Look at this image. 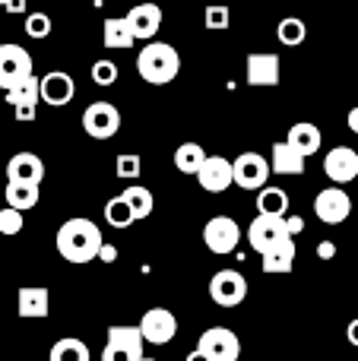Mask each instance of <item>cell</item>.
Wrapping results in <instances>:
<instances>
[{
	"instance_id": "obj_1",
	"label": "cell",
	"mask_w": 358,
	"mask_h": 361,
	"mask_svg": "<svg viewBox=\"0 0 358 361\" xmlns=\"http://www.w3.org/2000/svg\"><path fill=\"white\" fill-rule=\"evenodd\" d=\"M101 231L92 219H67L57 228V254L67 263H92L99 254Z\"/></svg>"
},
{
	"instance_id": "obj_29",
	"label": "cell",
	"mask_w": 358,
	"mask_h": 361,
	"mask_svg": "<svg viewBox=\"0 0 358 361\" xmlns=\"http://www.w3.org/2000/svg\"><path fill=\"white\" fill-rule=\"evenodd\" d=\"M105 222L111 225V228H118V231L121 228H130V225L137 222V219H133V209L127 206V200L121 197V193L105 203Z\"/></svg>"
},
{
	"instance_id": "obj_35",
	"label": "cell",
	"mask_w": 358,
	"mask_h": 361,
	"mask_svg": "<svg viewBox=\"0 0 358 361\" xmlns=\"http://www.w3.org/2000/svg\"><path fill=\"white\" fill-rule=\"evenodd\" d=\"M19 231H23V212L4 206L0 209V235H19Z\"/></svg>"
},
{
	"instance_id": "obj_21",
	"label": "cell",
	"mask_w": 358,
	"mask_h": 361,
	"mask_svg": "<svg viewBox=\"0 0 358 361\" xmlns=\"http://www.w3.org/2000/svg\"><path fill=\"white\" fill-rule=\"evenodd\" d=\"M48 305H51L48 288H42V286H25V288H19V295H16L19 317H29V320L44 317V314H48Z\"/></svg>"
},
{
	"instance_id": "obj_24",
	"label": "cell",
	"mask_w": 358,
	"mask_h": 361,
	"mask_svg": "<svg viewBox=\"0 0 358 361\" xmlns=\"http://www.w3.org/2000/svg\"><path fill=\"white\" fill-rule=\"evenodd\" d=\"M257 212L264 216H285L289 212V193L283 187H260L257 193Z\"/></svg>"
},
{
	"instance_id": "obj_34",
	"label": "cell",
	"mask_w": 358,
	"mask_h": 361,
	"mask_svg": "<svg viewBox=\"0 0 358 361\" xmlns=\"http://www.w3.org/2000/svg\"><path fill=\"white\" fill-rule=\"evenodd\" d=\"M232 25V10L228 6H222V4H213V6H206V29H228Z\"/></svg>"
},
{
	"instance_id": "obj_30",
	"label": "cell",
	"mask_w": 358,
	"mask_h": 361,
	"mask_svg": "<svg viewBox=\"0 0 358 361\" xmlns=\"http://www.w3.org/2000/svg\"><path fill=\"white\" fill-rule=\"evenodd\" d=\"M304 35H308V25H304L298 16H285L283 23L276 25V38L283 44H289V48H298V44L304 42Z\"/></svg>"
},
{
	"instance_id": "obj_22",
	"label": "cell",
	"mask_w": 358,
	"mask_h": 361,
	"mask_svg": "<svg viewBox=\"0 0 358 361\" xmlns=\"http://www.w3.org/2000/svg\"><path fill=\"white\" fill-rule=\"evenodd\" d=\"M285 140H289V143L295 146L304 159H308V156H314V152L321 149L323 133H321V127H317V124L302 121V124H292V130H289V137H285Z\"/></svg>"
},
{
	"instance_id": "obj_23",
	"label": "cell",
	"mask_w": 358,
	"mask_h": 361,
	"mask_svg": "<svg viewBox=\"0 0 358 361\" xmlns=\"http://www.w3.org/2000/svg\"><path fill=\"white\" fill-rule=\"evenodd\" d=\"M38 200H42L38 184H29V180H6V206L25 212V209H35Z\"/></svg>"
},
{
	"instance_id": "obj_18",
	"label": "cell",
	"mask_w": 358,
	"mask_h": 361,
	"mask_svg": "<svg viewBox=\"0 0 358 361\" xmlns=\"http://www.w3.org/2000/svg\"><path fill=\"white\" fill-rule=\"evenodd\" d=\"M6 180H29V184H42L44 180V162L35 152H16L6 162Z\"/></svg>"
},
{
	"instance_id": "obj_20",
	"label": "cell",
	"mask_w": 358,
	"mask_h": 361,
	"mask_svg": "<svg viewBox=\"0 0 358 361\" xmlns=\"http://www.w3.org/2000/svg\"><path fill=\"white\" fill-rule=\"evenodd\" d=\"M270 171H276V175H304V156L289 143V140L273 143Z\"/></svg>"
},
{
	"instance_id": "obj_26",
	"label": "cell",
	"mask_w": 358,
	"mask_h": 361,
	"mask_svg": "<svg viewBox=\"0 0 358 361\" xmlns=\"http://www.w3.org/2000/svg\"><path fill=\"white\" fill-rule=\"evenodd\" d=\"M48 361H92V355H89V345L82 343V339H57L54 349H51Z\"/></svg>"
},
{
	"instance_id": "obj_25",
	"label": "cell",
	"mask_w": 358,
	"mask_h": 361,
	"mask_svg": "<svg viewBox=\"0 0 358 361\" xmlns=\"http://www.w3.org/2000/svg\"><path fill=\"white\" fill-rule=\"evenodd\" d=\"M137 42L130 32V23L124 16H111L105 19V48H114V51H124Z\"/></svg>"
},
{
	"instance_id": "obj_17",
	"label": "cell",
	"mask_w": 358,
	"mask_h": 361,
	"mask_svg": "<svg viewBox=\"0 0 358 361\" xmlns=\"http://www.w3.org/2000/svg\"><path fill=\"white\" fill-rule=\"evenodd\" d=\"M124 19L130 23L133 38H152L159 29H162V6H156V4H137Z\"/></svg>"
},
{
	"instance_id": "obj_2",
	"label": "cell",
	"mask_w": 358,
	"mask_h": 361,
	"mask_svg": "<svg viewBox=\"0 0 358 361\" xmlns=\"http://www.w3.org/2000/svg\"><path fill=\"white\" fill-rule=\"evenodd\" d=\"M137 70L146 82H152V86H165V82H171L178 76V70H181V57H178V51L171 48V44L149 42L137 54Z\"/></svg>"
},
{
	"instance_id": "obj_14",
	"label": "cell",
	"mask_w": 358,
	"mask_h": 361,
	"mask_svg": "<svg viewBox=\"0 0 358 361\" xmlns=\"http://www.w3.org/2000/svg\"><path fill=\"white\" fill-rule=\"evenodd\" d=\"M323 175L333 184H349L358 178V149L349 146H333V149L323 156Z\"/></svg>"
},
{
	"instance_id": "obj_38",
	"label": "cell",
	"mask_w": 358,
	"mask_h": 361,
	"mask_svg": "<svg viewBox=\"0 0 358 361\" xmlns=\"http://www.w3.org/2000/svg\"><path fill=\"white\" fill-rule=\"evenodd\" d=\"M95 260L114 263V260H118V247H114V244H105V241H101V244H99V254H95Z\"/></svg>"
},
{
	"instance_id": "obj_42",
	"label": "cell",
	"mask_w": 358,
	"mask_h": 361,
	"mask_svg": "<svg viewBox=\"0 0 358 361\" xmlns=\"http://www.w3.org/2000/svg\"><path fill=\"white\" fill-rule=\"evenodd\" d=\"M4 10L6 13H25V0H6Z\"/></svg>"
},
{
	"instance_id": "obj_27",
	"label": "cell",
	"mask_w": 358,
	"mask_h": 361,
	"mask_svg": "<svg viewBox=\"0 0 358 361\" xmlns=\"http://www.w3.org/2000/svg\"><path fill=\"white\" fill-rule=\"evenodd\" d=\"M203 159H206V152H203L200 143H181L175 149V169L181 171V175H197Z\"/></svg>"
},
{
	"instance_id": "obj_40",
	"label": "cell",
	"mask_w": 358,
	"mask_h": 361,
	"mask_svg": "<svg viewBox=\"0 0 358 361\" xmlns=\"http://www.w3.org/2000/svg\"><path fill=\"white\" fill-rule=\"evenodd\" d=\"M302 228H304V219H298V216H289V219H285V231H289V235H298Z\"/></svg>"
},
{
	"instance_id": "obj_32",
	"label": "cell",
	"mask_w": 358,
	"mask_h": 361,
	"mask_svg": "<svg viewBox=\"0 0 358 361\" xmlns=\"http://www.w3.org/2000/svg\"><path fill=\"white\" fill-rule=\"evenodd\" d=\"M25 35L29 38H48L51 35V16L48 13H29V16H25Z\"/></svg>"
},
{
	"instance_id": "obj_39",
	"label": "cell",
	"mask_w": 358,
	"mask_h": 361,
	"mask_svg": "<svg viewBox=\"0 0 358 361\" xmlns=\"http://www.w3.org/2000/svg\"><path fill=\"white\" fill-rule=\"evenodd\" d=\"M317 257H321V260H333V257H336V244L333 241H321V244H317Z\"/></svg>"
},
{
	"instance_id": "obj_46",
	"label": "cell",
	"mask_w": 358,
	"mask_h": 361,
	"mask_svg": "<svg viewBox=\"0 0 358 361\" xmlns=\"http://www.w3.org/2000/svg\"><path fill=\"white\" fill-rule=\"evenodd\" d=\"M4 4H6V0H0V6H4Z\"/></svg>"
},
{
	"instance_id": "obj_8",
	"label": "cell",
	"mask_w": 358,
	"mask_h": 361,
	"mask_svg": "<svg viewBox=\"0 0 358 361\" xmlns=\"http://www.w3.org/2000/svg\"><path fill=\"white\" fill-rule=\"evenodd\" d=\"M197 349L203 352L209 361H238L241 355V343L228 326H209L200 336V345Z\"/></svg>"
},
{
	"instance_id": "obj_11",
	"label": "cell",
	"mask_w": 358,
	"mask_h": 361,
	"mask_svg": "<svg viewBox=\"0 0 358 361\" xmlns=\"http://www.w3.org/2000/svg\"><path fill=\"white\" fill-rule=\"evenodd\" d=\"M38 95H42V102L44 105H51V108L70 105L73 95H76L73 76L63 73V70H51V73H44L42 80H38Z\"/></svg>"
},
{
	"instance_id": "obj_13",
	"label": "cell",
	"mask_w": 358,
	"mask_h": 361,
	"mask_svg": "<svg viewBox=\"0 0 358 361\" xmlns=\"http://www.w3.org/2000/svg\"><path fill=\"white\" fill-rule=\"evenodd\" d=\"M6 102L16 108V121H35V111H38V76L29 73L25 80H19L16 86L6 89Z\"/></svg>"
},
{
	"instance_id": "obj_10",
	"label": "cell",
	"mask_w": 358,
	"mask_h": 361,
	"mask_svg": "<svg viewBox=\"0 0 358 361\" xmlns=\"http://www.w3.org/2000/svg\"><path fill=\"white\" fill-rule=\"evenodd\" d=\"M32 73V57L19 44H0V89L16 86Z\"/></svg>"
},
{
	"instance_id": "obj_36",
	"label": "cell",
	"mask_w": 358,
	"mask_h": 361,
	"mask_svg": "<svg viewBox=\"0 0 358 361\" xmlns=\"http://www.w3.org/2000/svg\"><path fill=\"white\" fill-rule=\"evenodd\" d=\"M137 358H140L137 352L124 349V345H114V343H108L105 352H101V361H137Z\"/></svg>"
},
{
	"instance_id": "obj_45",
	"label": "cell",
	"mask_w": 358,
	"mask_h": 361,
	"mask_svg": "<svg viewBox=\"0 0 358 361\" xmlns=\"http://www.w3.org/2000/svg\"><path fill=\"white\" fill-rule=\"evenodd\" d=\"M137 361H152V358H146V355H140V358H137Z\"/></svg>"
},
{
	"instance_id": "obj_9",
	"label": "cell",
	"mask_w": 358,
	"mask_h": 361,
	"mask_svg": "<svg viewBox=\"0 0 358 361\" xmlns=\"http://www.w3.org/2000/svg\"><path fill=\"white\" fill-rule=\"evenodd\" d=\"M140 333H143V339L149 345H165L175 339L178 320L168 307H149V311L143 314V320H140Z\"/></svg>"
},
{
	"instance_id": "obj_5",
	"label": "cell",
	"mask_w": 358,
	"mask_h": 361,
	"mask_svg": "<svg viewBox=\"0 0 358 361\" xmlns=\"http://www.w3.org/2000/svg\"><path fill=\"white\" fill-rule=\"evenodd\" d=\"M209 298L219 307H238L247 298V279L238 269H219L209 279Z\"/></svg>"
},
{
	"instance_id": "obj_3",
	"label": "cell",
	"mask_w": 358,
	"mask_h": 361,
	"mask_svg": "<svg viewBox=\"0 0 358 361\" xmlns=\"http://www.w3.org/2000/svg\"><path fill=\"white\" fill-rule=\"evenodd\" d=\"M238 241H241V228L232 216H213L203 225V244H206V250H213V254H219V257L232 254V250L238 247Z\"/></svg>"
},
{
	"instance_id": "obj_33",
	"label": "cell",
	"mask_w": 358,
	"mask_h": 361,
	"mask_svg": "<svg viewBox=\"0 0 358 361\" xmlns=\"http://www.w3.org/2000/svg\"><path fill=\"white\" fill-rule=\"evenodd\" d=\"M92 82L95 86H114V82H118V63L114 61H95L92 63Z\"/></svg>"
},
{
	"instance_id": "obj_28",
	"label": "cell",
	"mask_w": 358,
	"mask_h": 361,
	"mask_svg": "<svg viewBox=\"0 0 358 361\" xmlns=\"http://www.w3.org/2000/svg\"><path fill=\"white\" fill-rule=\"evenodd\" d=\"M108 343L124 345V349L143 355L146 339H143V333H140V326H121V324H114V326H108Z\"/></svg>"
},
{
	"instance_id": "obj_7",
	"label": "cell",
	"mask_w": 358,
	"mask_h": 361,
	"mask_svg": "<svg viewBox=\"0 0 358 361\" xmlns=\"http://www.w3.org/2000/svg\"><path fill=\"white\" fill-rule=\"evenodd\" d=\"M270 178V162L260 152H241L232 162V184L245 187V190H260Z\"/></svg>"
},
{
	"instance_id": "obj_15",
	"label": "cell",
	"mask_w": 358,
	"mask_h": 361,
	"mask_svg": "<svg viewBox=\"0 0 358 361\" xmlns=\"http://www.w3.org/2000/svg\"><path fill=\"white\" fill-rule=\"evenodd\" d=\"M194 178L200 180V187L206 193H222L232 187V162L226 156H206Z\"/></svg>"
},
{
	"instance_id": "obj_44",
	"label": "cell",
	"mask_w": 358,
	"mask_h": 361,
	"mask_svg": "<svg viewBox=\"0 0 358 361\" xmlns=\"http://www.w3.org/2000/svg\"><path fill=\"white\" fill-rule=\"evenodd\" d=\"M187 361H209L206 355H203V352L200 349H194V352H190V355H187Z\"/></svg>"
},
{
	"instance_id": "obj_19",
	"label": "cell",
	"mask_w": 358,
	"mask_h": 361,
	"mask_svg": "<svg viewBox=\"0 0 358 361\" xmlns=\"http://www.w3.org/2000/svg\"><path fill=\"white\" fill-rule=\"evenodd\" d=\"M260 257H264V273H270V276L292 273V263H295V241H292V235H285L283 241H276Z\"/></svg>"
},
{
	"instance_id": "obj_6",
	"label": "cell",
	"mask_w": 358,
	"mask_h": 361,
	"mask_svg": "<svg viewBox=\"0 0 358 361\" xmlns=\"http://www.w3.org/2000/svg\"><path fill=\"white\" fill-rule=\"evenodd\" d=\"M314 216L321 219L323 225H342L349 216H352V200H349V193L342 190L340 184H333V187L317 193Z\"/></svg>"
},
{
	"instance_id": "obj_43",
	"label": "cell",
	"mask_w": 358,
	"mask_h": 361,
	"mask_svg": "<svg viewBox=\"0 0 358 361\" xmlns=\"http://www.w3.org/2000/svg\"><path fill=\"white\" fill-rule=\"evenodd\" d=\"M346 124H349V130H352V133H355V137H358V108H352V111H349Z\"/></svg>"
},
{
	"instance_id": "obj_12",
	"label": "cell",
	"mask_w": 358,
	"mask_h": 361,
	"mask_svg": "<svg viewBox=\"0 0 358 361\" xmlns=\"http://www.w3.org/2000/svg\"><path fill=\"white\" fill-rule=\"evenodd\" d=\"M285 235H289V231H285V216H264V212H260L251 222V228H247V241H251V247L257 250V254L270 250L273 244L283 241Z\"/></svg>"
},
{
	"instance_id": "obj_41",
	"label": "cell",
	"mask_w": 358,
	"mask_h": 361,
	"mask_svg": "<svg viewBox=\"0 0 358 361\" xmlns=\"http://www.w3.org/2000/svg\"><path fill=\"white\" fill-rule=\"evenodd\" d=\"M346 339H349V343H352L355 345V349H358V317L352 320V324H349L346 326Z\"/></svg>"
},
{
	"instance_id": "obj_4",
	"label": "cell",
	"mask_w": 358,
	"mask_h": 361,
	"mask_svg": "<svg viewBox=\"0 0 358 361\" xmlns=\"http://www.w3.org/2000/svg\"><path fill=\"white\" fill-rule=\"evenodd\" d=\"M82 130L92 140H111L121 130V111L111 102H92L82 111Z\"/></svg>"
},
{
	"instance_id": "obj_16",
	"label": "cell",
	"mask_w": 358,
	"mask_h": 361,
	"mask_svg": "<svg viewBox=\"0 0 358 361\" xmlns=\"http://www.w3.org/2000/svg\"><path fill=\"white\" fill-rule=\"evenodd\" d=\"M279 73H283V63H279L276 54H270V51L247 54V86H254V89L276 86Z\"/></svg>"
},
{
	"instance_id": "obj_37",
	"label": "cell",
	"mask_w": 358,
	"mask_h": 361,
	"mask_svg": "<svg viewBox=\"0 0 358 361\" xmlns=\"http://www.w3.org/2000/svg\"><path fill=\"white\" fill-rule=\"evenodd\" d=\"M140 156H118V178H137Z\"/></svg>"
},
{
	"instance_id": "obj_31",
	"label": "cell",
	"mask_w": 358,
	"mask_h": 361,
	"mask_svg": "<svg viewBox=\"0 0 358 361\" xmlns=\"http://www.w3.org/2000/svg\"><path fill=\"white\" fill-rule=\"evenodd\" d=\"M121 197L127 200V206L133 209V219H146L152 212V193L146 190V187H140V184H133V187H127Z\"/></svg>"
}]
</instances>
